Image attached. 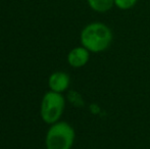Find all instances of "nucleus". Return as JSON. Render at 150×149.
Masks as SVG:
<instances>
[{
    "instance_id": "nucleus-1",
    "label": "nucleus",
    "mask_w": 150,
    "mask_h": 149,
    "mask_svg": "<svg viewBox=\"0 0 150 149\" xmlns=\"http://www.w3.org/2000/svg\"><path fill=\"white\" fill-rule=\"evenodd\" d=\"M113 39L111 29L104 23L94 22L84 27L80 35L82 46L92 53H100L108 49Z\"/></svg>"
},
{
    "instance_id": "nucleus-2",
    "label": "nucleus",
    "mask_w": 150,
    "mask_h": 149,
    "mask_svg": "<svg viewBox=\"0 0 150 149\" xmlns=\"http://www.w3.org/2000/svg\"><path fill=\"white\" fill-rule=\"evenodd\" d=\"M76 138L74 128L67 121L54 123L45 137L46 149H71Z\"/></svg>"
},
{
    "instance_id": "nucleus-3",
    "label": "nucleus",
    "mask_w": 150,
    "mask_h": 149,
    "mask_svg": "<svg viewBox=\"0 0 150 149\" xmlns=\"http://www.w3.org/2000/svg\"><path fill=\"white\" fill-rule=\"evenodd\" d=\"M65 99L61 93L48 91L44 94L41 101L40 114L46 124L52 125L59 121L64 110Z\"/></svg>"
},
{
    "instance_id": "nucleus-4",
    "label": "nucleus",
    "mask_w": 150,
    "mask_h": 149,
    "mask_svg": "<svg viewBox=\"0 0 150 149\" xmlns=\"http://www.w3.org/2000/svg\"><path fill=\"white\" fill-rule=\"evenodd\" d=\"M91 52L84 46L75 47L67 54V62L71 68H80L85 66L90 59Z\"/></svg>"
},
{
    "instance_id": "nucleus-5",
    "label": "nucleus",
    "mask_w": 150,
    "mask_h": 149,
    "mask_svg": "<svg viewBox=\"0 0 150 149\" xmlns=\"http://www.w3.org/2000/svg\"><path fill=\"white\" fill-rule=\"evenodd\" d=\"M71 84L69 76L64 72H55L50 75L48 79V86L50 88V91L62 93L67 91V88Z\"/></svg>"
},
{
    "instance_id": "nucleus-6",
    "label": "nucleus",
    "mask_w": 150,
    "mask_h": 149,
    "mask_svg": "<svg viewBox=\"0 0 150 149\" xmlns=\"http://www.w3.org/2000/svg\"><path fill=\"white\" fill-rule=\"evenodd\" d=\"M87 3L95 12L104 13L115 6V0H87Z\"/></svg>"
},
{
    "instance_id": "nucleus-7",
    "label": "nucleus",
    "mask_w": 150,
    "mask_h": 149,
    "mask_svg": "<svg viewBox=\"0 0 150 149\" xmlns=\"http://www.w3.org/2000/svg\"><path fill=\"white\" fill-rule=\"evenodd\" d=\"M139 0H115V6L120 10L132 9Z\"/></svg>"
}]
</instances>
